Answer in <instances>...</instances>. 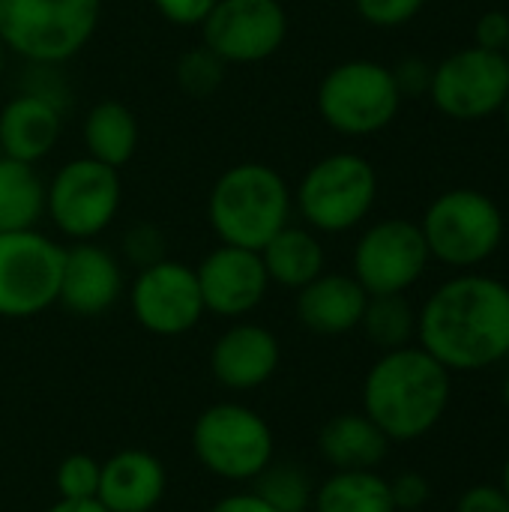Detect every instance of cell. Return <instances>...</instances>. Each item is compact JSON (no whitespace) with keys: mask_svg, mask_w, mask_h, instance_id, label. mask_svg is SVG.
Masks as SVG:
<instances>
[{"mask_svg":"<svg viewBox=\"0 0 509 512\" xmlns=\"http://www.w3.org/2000/svg\"><path fill=\"white\" fill-rule=\"evenodd\" d=\"M417 345L450 372H483L509 357V285L486 273L441 282L417 312Z\"/></svg>","mask_w":509,"mask_h":512,"instance_id":"6da1fadb","label":"cell"},{"mask_svg":"<svg viewBox=\"0 0 509 512\" xmlns=\"http://www.w3.org/2000/svg\"><path fill=\"white\" fill-rule=\"evenodd\" d=\"M363 414L390 438L411 444L441 426L453 399V372L420 345L384 351L363 378Z\"/></svg>","mask_w":509,"mask_h":512,"instance_id":"7a4b0ae2","label":"cell"},{"mask_svg":"<svg viewBox=\"0 0 509 512\" xmlns=\"http://www.w3.org/2000/svg\"><path fill=\"white\" fill-rule=\"evenodd\" d=\"M294 192L288 180L264 162L225 168L207 195V222L219 243L261 252L288 222Z\"/></svg>","mask_w":509,"mask_h":512,"instance_id":"3957f363","label":"cell"},{"mask_svg":"<svg viewBox=\"0 0 509 512\" xmlns=\"http://www.w3.org/2000/svg\"><path fill=\"white\" fill-rule=\"evenodd\" d=\"M102 18V0H0V42L30 66L81 54Z\"/></svg>","mask_w":509,"mask_h":512,"instance_id":"277c9868","label":"cell"},{"mask_svg":"<svg viewBox=\"0 0 509 512\" xmlns=\"http://www.w3.org/2000/svg\"><path fill=\"white\" fill-rule=\"evenodd\" d=\"M378 174L360 153H330L306 168L294 189V207L315 234H345L375 207Z\"/></svg>","mask_w":509,"mask_h":512,"instance_id":"5b68a950","label":"cell"},{"mask_svg":"<svg viewBox=\"0 0 509 512\" xmlns=\"http://www.w3.org/2000/svg\"><path fill=\"white\" fill-rule=\"evenodd\" d=\"M192 453L207 474L225 483H252L276 459V438L255 408L216 402L192 426Z\"/></svg>","mask_w":509,"mask_h":512,"instance_id":"8992f818","label":"cell"},{"mask_svg":"<svg viewBox=\"0 0 509 512\" xmlns=\"http://www.w3.org/2000/svg\"><path fill=\"white\" fill-rule=\"evenodd\" d=\"M315 105L321 120L348 138H366L387 129L399 108L402 93L390 66L378 60H345L327 69L318 84Z\"/></svg>","mask_w":509,"mask_h":512,"instance_id":"52a82bcc","label":"cell"},{"mask_svg":"<svg viewBox=\"0 0 509 512\" xmlns=\"http://www.w3.org/2000/svg\"><path fill=\"white\" fill-rule=\"evenodd\" d=\"M420 231L435 261L453 270H474L501 249L504 213L486 192L450 189L429 204Z\"/></svg>","mask_w":509,"mask_h":512,"instance_id":"ba28073f","label":"cell"},{"mask_svg":"<svg viewBox=\"0 0 509 512\" xmlns=\"http://www.w3.org/2000/svg\"><path fill=\"white\" fill-rule=\"evenodd\" d=\"M123 204L120 171L87 153L63 162L45 183V216L72 243L105 234Z\"/></svg>","mask_w":509,"mask_h":512,"instance_id":"9c48e42d","label":"cell"},{"mask_svg":"<svg viewBox=\"0 0 509 512\" xmlns=\"http://www.w3.org/2000/svg\"><path fill=\"white\" fill-rule=\"evenodd\" d=\"M63 252L39 228L0 234V318L24 321L57 306Z\"/></svg>","mask_w":509,"mask_h":512,"instance_id":"30bf717a","label":"cell"},{"mask_svg":"<svg viewBox=\"0 0 509 512\" xmlns=\"http://www.w3.org/2000/svg\"><path fill=\"white\" fill-rule=\"evenodd\" d=\"M509 93V60L501 51L462 48L432 69L429 96L450 120H486L501 111Z\"/></svg>","mask_w":509,"mask_h":512,"instance_id":"8fae6325","label":"cell"},{"mask_svg":"<svg viewBox=\"0 0 509 512\" xmlns=\"http://www.w3.org/2000/svg\"><path fill=\"white\" fill-rule=\"evenodd\" d=\"M432 255L426 237L411 219H381L369 225L351 255V276L372 294H405L414 288Z\"/></svg>","mask_w":509,"mask_h":512,"instance_id":"7c38bea8","label":"cell"},{"mask_svg":"<svg viewBox=\"0 0 509 512\" xmlns=\"http://www.w3.org/2000/svg\"><path fill=\"white\" fill-rule=\"evenodd\" d=\"M129 309L141 330L150 336H186L207 315L195 267L165 258L135 273L129 285Z\"/></svg>","mask_w":509,"mask_h":512,"instance_id":"4fadbf2b","label":"cell"},{"mask_svg":"<svg viewBox=\"0 0 509 512\" xmlns=\"http://www.w3.org/2000/svg\"><path fill=\"white\" fill-rule=\"evenodd\" d=\"M288 39V12L279 0H219L201 24V45L222 63H264Z\"/></svg>","mask_w":509,"mask_h":512,"instance_id":"5bb4252c","label":"cell"},{"mask_svg":"<svg viewBox=\"0 0 509 512\" xmlns=\"http://www.w3.org/2000/svg\"><path fill=\"white\" fill-rule=\"evenodd\" d=\"M204 309L225 321H243L252 315L270 291V279L261 252L219 243L195 267Z\"/></svg>","mask_w":509,"mask_h":512,"instance_id":"9a60e30c","label":"cell"},{"mask_svg":"<svg viewBox=\"0 0 509 512\" xmlns=\"http://www.w3.org/2000/svg\"><path fill=\"white\" fill-rule=\"evenodd\" d=\"M123 264L120 258L99 246L96 240H81L66 246L63 252V270H60V291L57 303L78 315V318H96L117 306L123 297Z\"/></svg>","mask_w":509,"mask_h":512,"instance_id":"2e32d148","label":"cell"},{"mask_svg":"<svg viewBox=\"0 0 509 512\" xmlns=\"http://www.w3.org/2000/svg\"><path fill=\"white\" fill-rule=\"evenodd\" d=\"M282 363V348L273 330L255 321H237L210 348V375L231 393H249L273 381Z\"/></svg>","mask_w":509,"mask_h":512,"instance_id":"e0dca14e","label":"cell"},{"mask_svg":"<svg viewBox=\"0 0 509 512\" xmlns=\"http://www.w3.org/2000/svg\"><path fill=\"white\" fill-rule=\"evenodd\" d=\"M63 132V105L21 90L0 108V153L15 162L39 165L57 147Z\"/></svg>","mask_w":509,"mask_h":512,"instance_id":"ac0fdd59","label":"cell"},{"mask_svg":"<svg viewBox=\"0 0 509 512\" xmlns=\"http://www.w3.org/2000/svg\"><path fill=\"white\" fill-rule=\"evenodd\" d=\"M168 489L165 465L147 450H120L102 462L96 501L108 512H153Z\"/></svg>","mask_w":509,"mask_h":512,"instance_id":"d6986e66","label":"cell"},{"mask_svg":"<svg viewBox=\"0 0 509 512\" xmlns=\"http://www.w3.org/2000/svg\"><path fill=\"white\" fill-rule=\"evenodd\" d=\"M369 294L351 273H321L297 291V321L315 336H345L360 327Z\"/></svg>","mask_w":509,"mask_h":512,"instance_id":"ffe728a7","label":"cell"},{"mask_svg":"<svg viewBox=\"0 0 509 512\" xmlns=\"http://www.w3.org/2000/svg\"><path fill=\"white\" fill-rule=\"evenodd\" d=\"M318 453L333 471H375L390 453V438L363 411H348L321 426Z\"/></svg>","mask_w":509,"mask_h":512,"instance_id":"44dd1931","label":"cell"},{"mask_svg":"<svg viewBox=\"0 0 509 512\" xmlns=\"http://www.w3.org/2000/svg\"><path fill=\"white\" fill-rule=\"evenodd\" d=\"M261 261H264L270 285L300 291L324 273L327 252H324V243L318 240V234L312 228L288 222L261 249Z\"/></svg>","mask_w":509,"mask_h":512,"instance_id":"7402d4cb","label":"cell"},{"mask_svg":"<svg viewBox=\"0 0 509 512\" xmlns=\"http://www.w3.org/2000/svg\"><path fill=\"white\" fill-rule=\"evenodd\" d=\"M81 141L90 159L105 162L111 168H123L132 162L138 141H141V126L138 117L129 105L117 99H102L90 105L81 123Z\"/></svg>","mask_w":509,"mask_h":512,"instance_id":"603a6c76","label":"cell"},{"mask_svg":"<svg viewBox=\"0 0 509 512\" xmlns=\"http://www.w3.org/2000/svg\"><path fill=\"white\" fill-rule=\"evenodd\" d=\"M45 219V180L36 165L0 156V234L36 228Z\"/></svg>","mask_w":509,"mask_h":512,"instance_id":"cb8c5ba5","label":"cell"},{"mask_svg":"<svg viewBox=\"0 0 509 512\" xmlns=\"http://www.w3.org/2000/svg\"><path fill=\"white\" fill-rule=\"evenodd\" d=\"M312 512H396V504L378 471H333L315 486Z\"/></svg>","mask_w":509,"mask_h":512,"instance_id":"d4e9b609","label":"cell"},{"mask_svg":"<svg viewBox=\"0 0 509 512\" xmlns=\"http://www.w3.org/2000/svg\"><path fill=\"white\" fill-rule=\"evenodd\" d=\"M360 330L366 339L384 351H396L414 345L417 339V309L405 294H372L366 300Z\"/></svg>","mask_w":509,"mask_h":512,"instance_id":"484cf974","label":"cell"},{"mask_svg":"<svg viewBox=\"0 0 509 512\" xmlns=\"http://www.w3.org/2000/svg\"><path fill=\"white\" fill-rule=\"evenodd\" d=\"M252 492L264 498L276 512H312L315 483L297 462H270L255 480Z\"/></svg>","mask_w":509,"mask_h":512,"instance_id":"4316f807","label":"cell"},{"mask_svg":"<svg viewBox=\"0 0 509 512\" xmlns=\"http://www.w3.org/2000/svg\"><path fill=\"white\" fill-rule=\"evenodd\" d=\"M225 69H228V63H222L207 45H198V48H189L186 54H180L177 84L192 99H210L225 84Z\"/></svg>","mask_w":509,"mask_h":512,"instance_id":"83f0119b","label":"cell"},{"mask_svg":"<svg viewBox=\"0 0 509 512\" xmlns=\"http://www.w3.org/2000/svg\"><path fill=\"white\" fill-rule=\"evenodd\" d=\"M102 462L87 453L66 456L54 471V489L60 501H96Z\"/></svg>","mask_w":509,"mask_h":512,"instance_id":"f1b7e54d","label":"cell"},{"mask_svg":"<svg viewBox=\"0 0 509 512\" xmlns=\"http://www.w3.org/2000/svg\"><path fill=\"white\" fill-rule=\"evenodd\" d=\"M120 255L126 264H132L135 270H144L150 264H159L168 258V237L159 225L153 222H135L123 231L120 240Z\"/></svg>","mask_w":509,"mask_h":512,"instance_id":"f546056e","label":"cell"},{"mask_svg":"<svg viewBox=\"0 0 509 512\" xmlns=\"http://www.w3.org/2000/svg\"><path fill=\"white\" fill-rule=\"evenodd\" d=\"M423 6L426 0H354L357 15L366 24L381 27V30H393V27L414 21Z\"/></svg>","mask_w":509,"mask_h":512,"instance_id":"4dcf8cb0","label":"cell"},{"mask_svg":"<svg viewBox=\"0 0 509 512\" xmlns=\"http://www.w3.org/2000/svg\"><path fill=\"white\" fill-rule=\"evenodd\" d=\"M390 495H393L396 512H417L432 501V486L423 474L405 471L390 480Z\"/></svg>","mask_w":509,"mask_h":512,"instance_id":"1f68e13d","label":"cell"},{"mask_svg":"<svg viewBox=\"0 0 509 512\" xmlns=\"http://www.w3.org/2000/svg\"><path fill=\"white\" fill-rule=\"evenodd\" d=\"M219 0H153L156 12L174 27H201Z\"/></svg>","mask_w":509,"mask_h":512,"instance_id":"d6a6232c","label":"cell"},{"mask_svg":"<svg viewBox=\"0 0 509 512\" xmlns=\"http://www.w3.org/2000/svg\"><path fill=\"white\" fill-rule=\"evenodd\" d=\"M432 69L435 66H429L423 57H405V60H399L390 72H393V81H396L402 99L405 96H423V93H429Z\"/></svg>","mask_w":509,"mask_h":512,"instance_id":"836d02e7","label":"cell"},{"mask_svg":"<svg viewBox=\"0 0 509 512\" xmlns=\"http://www.w3.org/2000/svg\"><path fill=\"white\" fill-rule=\"evenodd\" d=\"M456 512H509V498L495 483H477L459 495Z\"/></svg>","mask_w":509,"mask_h":512,"instance_id":"e575fe53","label":"cell"},{"mask_svg":"<svg viewBox=\"0 0 509 512\" xmlns=\"http://www.w3.org/2000/svg\"><path fill=\"white\" fill-rule=\"evenodd\" d=\"M474 39H477V48H486V51H507L509 42V15L507 12H483L477 18V27H474Z\"/></svg>","mask_w":509,"mask_h":512,"instance_id":"d590c367","label":"cell"},{"mask_svg":"<svg viewBox=\"0 0 509 512\" xmlns=\"http://www.w3.org/2000/svg\"><path fill=\"white\" fill-rule=\"evenodd\" d=\"M207 512H276L264 498H258L252 489L249 492H234L219 498Z\"/></svg>","mask_w":509,"mask_h":512,"instance_id":"8d00e7d4","label":"cell"},{"mask_svg":"<svg viewBox=\"0 0 509 512\" xmlns=\"http://www.w3.org/2000/svg\"><path fill=\"white\" fill-rule=\"evenodd\" d=\"M45 512H108L99 501H57Z\"/></svg>","mask_w":509,"mask_h":512,"instance_id":"74e56055","label":"cell"},{"mask_svg":"<svg viewBox=\"0 0 509 512\" xmlns=\"http://www.w3.org/2000/svg\"><path fill=\"white\" fill-rule=\"evenodd\" d=\"M504 492H507V498H509V456H507V462H504V471H501V483H498Z\"/></svg>","mask_w":509,"mask_h":512,"instance_id":"f35d334b","label":"cell"},{"mask_svg":"<svg viewBox=\"0 0 509 512\" xmlns=\"http://www.w3.org/2000/svg\"><path fill=\"white\" fill-rule=\"evenodd\" d=\"M6 60H9V51H6L3 42H0V78H3V72H6Z\"/></svg>","mask_w":509,"mask_h":512,"instance_id":"ab89813d","label":"cell"},{"mask_svg":"<svg viewBox=\"0 0 509 512\" xmlns=\"http://www.w3.org/2000/svg\"><path fill=\"white\" fill-rule=\"evenodd\" d=\"M501 396H504V405H507V411H509V372H507V378H504V387H501Z\"/></svg>","mask_w":509,"mask_h":512,"instance_id":"60d3db41","label":"cell"},{"mask_svg":"<svg viewBox=\"0 0 509 512\" xmlns=\"http://www.w3.org/2000/svg\"><path fill=\"white\" fill-rule=\"evenodd\" d=\"M501 111H504V120H507V129H509V93H507V99H504V105H501Z\"/></svg>","mask_w":509,"mask_h":512,"instance_id":"b9f144b4","label":"cell"},{"mask_svg":"<svg viewBox=\"0 0 509 512\" xmlns=\"http://www.w3.org/2000/svg\"><path fill=\"white\" fill-rule=\"evenodd\" d=\"M504 54H507V60H509V42H507V51H504Z\"/></svg>","mask_w":509,"mask_h":512,"instance_id":"7bdbcfd3","label":"cell"},{"mask_svg":"<svg viewBox=\"0 0 509 512\" xmlns=\"http://www.w3.org/2000/svg\"><path fill=\"white\" fill-rule=\"evenodd\" d=\"M0 156H3V153H0Z\"/></svg>","mask_w":509,"mask_h":512,"instance_id":"ee69618b","label":"cell"}]
</instances>
